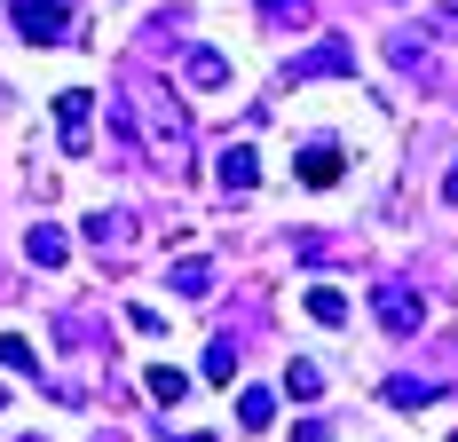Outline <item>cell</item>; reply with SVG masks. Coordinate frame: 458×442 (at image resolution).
Returning a JSON list of instances; mask_svg holds the SVG:
<instances>
[{
	"instance_id": "5bb4252c",
	"label": "cell",
	"mask_w": 458,
	"mask_h": 442,
	"mask_svg": "<svg viewBox=\"0 0 458 442\" xmlns=\"http://www.w3.org/2000/svg\"><path fill=\"white\" fill-rule=\"evenodd\" d=\"M387 403H403V411H419V403H443V379H387Z\"/></svg>"
},
{
	"instance_id": "7c38bea8",
	"label": "cell",
	"mask_w": 458,
	"mask_h": 442,
	"mask_svg": "<svg viewBox=\"0 0 458 442\" xmlns=\"http://www.w3.org/2000/svg\"><path fill=\"white\" fill-rule=\"evenodd\" d=\"M0 363H8V371H24V379H40V348H32L24 332H0Z\"/></svg>"
},
{
	"instance_id": "ffe728a7",
	"label": "cell",
	"mask_w": 458,
	"mask_h": 442,
	"mask_svg": "<svg viewBox=\"0 0 458 442\" xmlns=\"http://www.w3.org/2000/svg\"><path fill=\"white\" fill-rule=\"evenodd\" d=\"M443 198H451V206H458V166H451V174H443Z\"/></svg>"
},
{
	"instance_id": "277c9868",
	"label": "cell",
	"mask_w": 458,
	"mask_h": 442,
	"mask_svg": "<svg viewBox=\"0 0 458 442\" xmlns=\"http://www.w3.org/2000/svg\"><path fill=\"white\" fill-rule=\"evenodd\" d=\"M371 316H379L395 340H411L419 324H427V301H419L411 285H371Z\"/></svg>"
},
{
	"instance_id": "e0dca14e",
	"label": "cell",
	"mask_w": 458,
	"mask_h": 442,
	"mask_svg": "<svg viewBox=\"0 0 458 442\" xmlns=\"http://www.w3.org/2000/svg\"><path fill=\"white\" fill-rule=\"evenodd\" d=\"M198 371H206L214 387H229V379H237V348H229V340H214V348L198 355Z\"/></svg>"
},
{
	"instance_id": "44dd1931",
	"label": "cell",
	"mask_w": 458,
	"mask_h": 442,
	"mask_svg": "<svg viewBox=\"0 0 458 442\" xmlns=\"http://www.w3.org/2000/svg\"><path fill=\"white\" fill-rule=\"evenodd\" d=\"M174 442H214V435H174Z\"/></svg>"
},
{
	"instance_id": "6da1fadb",
	"label": "cell",
	"mask_w": 458,
	"mask_h": 442,
	"mask_svg": "<svg viewBox=\"0 0 458 442\" xmlns=\"http://www.w3.org/2000/svg\"><path fill=\"white\" fill-rule=\"evenodd\" d=\"M8 24L32 47H64L72 40V8H64V0H8Z\"/></svg>"
},
{
	"instance_id": "8fae6325",
	"label": "cell",
	"mask_w": 458,
	"mask_h": 442,
	"mask_svg": "<svg viewBox=\"0 0 458 442\" xmlns=\"http://www.w3.org/2000/svg\"><path fill=\"white\" fill-rule=\"evenodd\" d=\"M317 387H324V371L309 363V355H293V363H284V395H293V403H317Z\"/></svg>"
},
{
	"instance_id": "30bf717a",
	"label": "cell",
	"mask_w": 458,
	"mask_h": 442,
	"mask_svg": "<svg viewBox=\"0 0 458 442\" xmlns=\"http://www.w3.org/2000/svg\"><path fill=\"white\" fill-rule=\"evenodd\" d=\"M237 427H245V435H269L276 427V395L269 387H245V395H237Z\"/></svg>"
},
{
	"instance_id": "4fadbf2b",
	"label": "cell",
	"mask_w": 458,
	"mask_h": 442,
	"mask_svg": "<svg viewBox=\"0 0 458 442\" xmlns=\"http://www.w3.org/2000/svg\"><path fill=\"white\" fill-rule=\"evenodd\" d=\"M166 285H174L182 301H206V293H214V268H206V261H174V276H166Z\"/></svg>"
},
{
	"instance_id": "9a60e30c",
	"label": "cell",
	"mask_w": 458,
	"mask_h": 442,
	"mask_svg": "<svg viewBox=\"0 0 458 442\" xmlns=\"http://www.w3.org/2000/svg\"><path fill=\"white\" fill-rule=\"evenodd\" d=\"M142 387H150L158 403H182V395H190V379L174 371V363H150V371H142Z\"/></svg>"
},
{
	"instance_id": "52a82bcc",
	"label": "cell",
	"mask_w": 458,
	"mask_h": 442,
	"mask_svg": "<svg viewBox=\"0 0 458 442\" xmlns=\"http://www.w3.org/2000/svg\"><path fill=\"white\" fill-rule=\"evenodd\" d=\"M293 174L309 182V190H332V182H340V142H309V150H301V166H293Z\"/></svg>"
},
{
	"instance_id": "5b68a950",
	"label": "cell",
	"mask_w": 458,
	"mask_h": 442,
	"mask_svg": "<svg viewBox=\"0 0 458 442\" xmlns=\"http://www.w3.org/2000/svg\"><path fill=\"white\" fill-rule=\"evenodd\" d=\"M214 182H222V198H253V182H261V150H253V142H229L222 158H214Z\"/></svg>"
},
{
	"instance_id": "9c48e42d",
	"label": "cell",
	"mask_w": 458,
	"mask_h": 442,
	"mask_svg": "<svg viewBox=\"0 0 458 442\" xmlns=\"http://www.w3.org/2000/svg\"><path fill=\"white\" fill-rule=\"evenodd\" d=\"M182 80H190V88H229V55H222V47H190Z\"/></svg>"
},
{
	"instance_id": "603a6c76",
	"label": "cell",
	"mask_w": 458,
	"mask_h": 442,
	"mask_svg": "<svg viewBox=\"0 0 458 442\" xmlns=\"http://www.w3.org/2000/svg\"><path fill=\"white\" fill-rule=\"evenodd\" d=\"M0 403H8V387H0Z\"/></svg>"
},
{
	"instance_id": "3957f363",
	"label": "cell",
	"mask_w": 458,
	"mask_h": 442,
	"mask_svg": "<svg viewBox=\"0 0 458 442\" xmlns=\"http://www.w3.org/2000/svg\"><path fill=\"white\" fill-rule=\"evenodd\" d=\"M348 72H356V47L332 32V40H317L309 55H293V72H284V80H293V88H309V80H348Z\"/></svg>"
},
{
	"instance_id": "7402d4cb",
	"label": "cell",
	"mask_w": 458,
	"mask_h": 442,
	"mask_svg": "<svg viewBox=\"0 0 458 442\" xmlns=\"http://www.w3.org/2000/svg\"><path fill=\"white\" fill-rule=\"evenodd\" d=\"M16 442H40V435H16Z\"/></svg>"
},
{
	"instance_id": "7a4b0ae2",
	"label": "cell",
	"mask_w": 458,
	"mask_h": 442,
	"mask_svg": "<svg viewBox=\"0 0 458 442\" xmlns=\"http://www.w3.org/2000/svg\"><path fill=\"white\" fill-rule=\"evenodd\" d=\"M55 134H64V158H88V142H95V95L88 88H55Z\"/></svg>"
},
{
	"instance_id": "ac0fdd59",
	"label": "cell",
	"mask_w": 458,
	"mask_h": 442,
	"mask_svg": "<svg viewBox=\"0 0 458 442\" xmlns=\"http://www.w3.org/2000/svg\"><path fill=\"white\" fill-rule=\"evenodd\" d=\"M301 16H309V0H261V24H269V32L301 24Z\"/></svg>"
},
{
	"instance_id": "ba28073f",
	"label": "cell",
	"mask_w": 458,
	"mask_h": 442,
	"mask_svg": "<svg viewBox=\"0 0 458 442\" xmlns=\"http://www.w3.org/2000/svg\"><path fill=\"white\" fill-rule=\"evenodd\" d=\"M24 253H32L40 268H64L72 261V237H64L55 221H32V229H24Z\"/></svg>"
},
{
	"instance_id": "2e32d148",
	"label": "cell",
	"mask_w": 458,
	"mask_h": 442,
	"mask_svg": "<svg viewBox=\"0 0 458 442\" xmlns=\"http://www.w3.org/2000/svg\"><path fill=\"white\" fill-rule=\"evenodd\" d=\"M309 316H317V324H340V316H348V293H340V285H309Z\"/></svg>"
},
{
	"instance_id": "d6986e66",
	"label": "cell",
	"mask_w": 458,
	"mask_h": 442,
	"mask_svg": "<svg viewBox=\"0 0 458 442\" xmlns=\"http://www.w3.org/2000/svg\"><path fill=\"white\" fill-rule=\"evenodd\" d=\"M293 442H332V419H301V427H293Z\"/></svg>"
},
{
	"instance_id": "8992f818",
	"label": "cell",
	"mask_w": 458,
	"mask_h": 442,
	"mask_svg": "<svg viewBox=\"0 0 458 442\" xmlns=\"http://www.w3.org/2000/svg\"><path fill=\"white\" fill-rule=\"evenodd\" d=\"M80 237H88L95 253H111V261H119V253L135 245V214H88V221H80Z\"/></svg>"
}]
</instances>
